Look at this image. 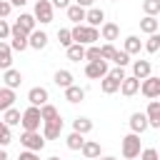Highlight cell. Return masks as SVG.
I'll use <instances>...</instances> for the list:
<instances>
[{
  "label": "cell",
  "instance_id": "obj_1",
  "mask_svg": "<svg viewBox=\"0 0 160 160\" xmlns=\"http://www.w3.org/2000/svg\"><path fill=\"white\" fill-rule=\"evenodd\" d=\"M70 35H72V42H80V45H92L95 40H100L98 28H90V25H75Z\"/></svg>",
  "mask_w": 160,
  "mask_h": 160
},
{
  "label": "cell",
  "instance_id": "obj_2",
  "mask_svg": "<svg viewBox=\"0 0 160 160\" xmlns=\"http://www.w3.org/2000/svg\"><path fill=\"white\" fill-rule=\"evenodd\" d=\"M20 145H22L25 150H35V152H40V150L45 148V138H42L38 130H25V132L20 135Z\"/></svg>",
  "mask_w": 160,
  "mask_h": 160
},
{
  "label": "cell",
  "instance_id": "obj_3",
  "mask_svg": "<svg viewBox=\"0 0 160 160\" xmlns=\"http://www.w3.org/2000/svg\"><path fill=\"white\" fill-rule=\"evenodd\" d=\"M140 155V135L138 132H130L122 138V158L125 160H132Z\"/></svg>",
  "mask_w": 160,
  "mask_h": 160
},
{
  "label": "cell",
  "instance_id": "obj_4",
  "mask_svg": "<svg viewBox=\"0 0 160 160\" xmlns=\"http://www.w3.org/2000/svg\"><path fill=\"white\" fill-rule=\"evenodd\" d=\"M20 122H22V128H25V130H38V128H40V122H42V118H40V108L30 105V108L20 115Z\"/></svg>",
  "mask_w": 160,
  "mask_h": 160
},
{
  "label": "cell",
  "instance_id": "obj_5",
  "mask_svg": "<svg viewBox=\"0 0 160 160\" xmlns=\"http://www.w3.org/2000/svg\"><path fill=\"white\" fill-rule=\"evenodd\" d=\"M140 92L145 95V98H160V78H155V75H148V78H142V82H140Z\"/></svg>",
  "mask_w": 160,
  "mask_h": 160
},
{
  "label": "cell",
  "instance_id": "obj_6",
  "mask_svg": "<svg viewBox=\"0 0 160 160\" xmlns=\"http://www.w3.org/2000/svg\"><path fill=\"white\" fill-rule=\"evenodd\" d=\"M60 132H62V118L60 115L52 120H42V138L45 140H55V138H60Z\"/></svg>",
  "mask_w": 160,
  "mask_h": 160
},
{
  "label": "cell",
  "instance_id": "obj_7",
  "mask_svg": "<svg viewBox=\"0 0 160 160\" xmlns=\"http://www.w3.org/2000/svg\"><path fill=\"white\" fill-rule=\"evenodd\" d=\"M10 38H12V42H10V50H20V52H22V50L28 48V32H25V30H22L18 22L10 28Z\"/></svg>",
  "mask_w": 160,
  "mask_h": 160
},
{
  "label": "cell",
  "instance_id": "obj_8",
  "mask_svg": "<svg viewBox=\"0 0 160 160\" xmlns=\"http://www.w3.org/2000/svg\"><path fill=\"white\" fill-rule=\"evenodd\" d=\"M85 75L90 80H100L108 75V60H95V62H88L85 65Z\"/></svg>",
  "mask_w": 160,
  "mask_h": 160
},
{
  "label": "cell",
  "instance_id": "obj_9",
  "mask_svg": "<svg viewBox=\"0 0 160 160\" xmlns=\"http://www.w3.org/2000/svg\"><path fill=\"white\" fill-rule=\"evenodd\" d=\"M32 18L40 20V22H52V5H50V0H38Z\"/></svg>",
  "mask_w": 160,
  "mask_h": 160
},
{
  "label": "cell",
  "instance_id": "obj_10",
  "mask_svg": "<svg viewBox=\"0 0 160 160\" xmlns=\"http://www.w3.org/2000/svg\"><path fill=\"white\" fill-rule=\"evenodd\" d=\"M145 118H148V128H160V100L152 98L148 110H145Z\"/></svg>",
  "mask_w": 160,
  "mask_h": 160
},
{
  "label": "cell",
  "instance_id": "obj_11",
  "mask_svg": "<svg viewBox=\"0 0 160 160\" xmlns=\"http://www.w3.org/2000/svg\"><path fill=\"white\" fill-rule=\"evenodd\" d=\"M118 90H120V92H122V95H125V98H132V95H135V92H138V90H140V80H138V78H135V75H130V78H128V75H125V78H122V82H120V88H118Z\"/></svg>",
  "mask_w": 160,
  "mask_h": 160
},
{
  "label": "cell",
  "instance_id": "obj_12",
  "mask_svg": "<svg viewBox=\"0 0 160 160\" xmlns=\"http://www.w3.org/2000/svg\"><path fill=\"white\" fill-rule=\"evenodd\" d=\"M48 45V35L42 30H32L28 32V48H35V50H42Z\"/></svg>",
  "mask_w": 160,
  "mask_h": 160
},
{
  "label": "cell",
  "instance_id": "obj_13",
  "mask_svg": "<svg viewBox=\"0 0 160 160\" xmlns=\"http://www.w3.org/2000/svg\"><path fill=\"white\" fill-rule=\"evenodd\" d=\"M2 80H5V88L15 90V88H20V85H22V72H20V70L8 68V70H5V75H2Z\"/></svg>",
  "mask_w": 160,
  "mask_h": 160
},
{
  "label": "cell",
  "instance_id": "obj_14",
  "mask_svg": "<svg viewBox=\"0 0 160 160\" xmlns=\"http://www.w3.org/2000/svg\"><path fill=\"white\" fill-rule=\"evenodd\" d=\"M48 90L45 88H32L30 92H28V100H30V105H35V108H40V105H45L48 102Z\"/></svg>",
  "mask_w": 160,
  "mask_h": 160
},
{
  "label": "cell",
  "instance_id": "obj_15",
  "mask_svg": "<svg viewBox=\"0 0 160 160\" xmlns=\"http://www.w3.org/2000/svg\"><path fill=\"white\" fill-rule=\"evenodd\" d=\"M130 130L138 132V135L148 130V118H145V112H132V115H130Z\"/></svg>",
  "mask_w": 160,
  "mask_h": 160
},
{
  "label": "cell",
  "instance_id": "obj_16",
  "mask_svg": "<svg viewBox=\"0 0 160 160\" xmlns=\"http://www.w3.org/2000/svg\"><path fill=\"white\" fill-rule=\"evenodd\" d=\"M85 20H88L90 28H98V25L105 22V12L100 8H90V10H85Z\"/></svg>",
  "mask_w": 160,
  "mask_h": 160
},
{
  "label": "cell",
  "instance_id": "obj_17",
  "mask_svg": "<svg viewBox=\"0 0 160 160\" xmlns=\"http://www.w3.org/2000/svg\"><path fill=\"white\" fill-rule=\"evenodd\" d=\"M150 72H152V65H150V60H135V62H132V75H135L138 80L148 78Z\"/></svg>",
  "mask_w": 160,
  "mask_h": 160
},
{
  "label": "cell",
  "instance_id": "obj_18",
  "mask_svg": "<svg viewBox=\"0 0 160 160\" xmlns=\"http://www.w3.org/2000/svg\"><path fill=\"white\" fill-rule=\"evenodd\" d=\"M65 52H68V60H72V62H80V60H85V45H80V42H72V45H68V48H65Z\"/></svg>",
  "mask_w": 160,
  "mask_h": 160
},
{
  "label": "cell",
  "instance_id": "obj_19",
  "mask_svg": "<svg viewBox=\"0 0 160 160\" xmlns=\"http://www.w3.org/2000/svg\"><path fill=\"white\" fill-rule=\"evenodd\" d=\"M158 28H160V20H158L155 15H145V18L140 20V30H142V32H148V35L158 32Z\"/></svg>",
  "mask_w": 160,
  "mask_h": 160
},
{
  "label": "cell",
  "instance_id": "obj_20",
  "mask_svg": "<svg viewBox=\"0 0 160 160\" xmlns=\"http://www.w3.org/2000/svg\"><path fill=\"white\" fill-rule=\"evenodd\" d=\"M80 150H82V155H85L88 160H95V158H100V142H95V140H85Z\"/></svg>",
  "mask_w": 160,
  "mask_h": 160
},
{
  "label": "cell",
  "instance_id": "obj_21",
  "mask_svg": "<svg viewBox=\"0 0 160 160\" xmlns=\"http://www.w3.org/2000/svg\"><path fill=\"white\" fill-rule=\"evenodd\" d=\"M100 35H102V40H118V35H120V28L115 25V22H102V28H100Z\"/></svg>",
  "mask_w": 160,
  "mask_h": 160
},
{
  "label": "cell",
  "instance_id": "obj_22",
  "mask_svg": "<svg viewBox=\"0 0 160 160\" xmlns=\"http://www.w3.org/2000/svg\"><path fill=\"white\" fill-rule=\"evenodd\" d=\"M82 98H85V90L80 85H68L65 88V100L68 102H80Z\"/></svg>",
  "mask_w": 160,
  "mask_h": 160
},
{
  "label": "cell",
  "instance_id": "obj_23",
  "mask_svg": "<svg viewBox=\"0 0 160 160\" xmlns=\"http://www.w3.org/2000/svg\"><path fill=\"white\" fill-rule=\"evenodd\" d=\"M12 65V50H10V45L8 42H2L0 40V68L2 70H8Z\"/></svg>",
  "mask_w": 160,
  "mask_h": 160
},
{
  "label": "cell",
  "instance_id": "obj_24",
  "mask_svg": "<svg viewBox=\"0 0 160 160\" xmlns=\"http://www.w3.org/2000/svg\"><path fill=\"white\" fill-rule=\"evenodd\" d=\"M12 102H15V90H10V88H0V110L12 108Z\"/></svg>",
  "mask_w": 160,
  "mask_h": 160
},
{
  "label": "cell",
  "instance_id": "obj_25",
  "mask_svg": "<svg viewBox=\"0 0 160 160\" xmlns=\"http://www.w3.org/2000/svg\"><path fill=\"white\" fill-rule=\"evenodd\" d=\"M52 80H55L58 88H68V85H72V72L70 70H58L52 75Z\"/></svg>",
  "mask_w": 160,
  "mask_h": 160
},
{
  "label": "cell",
  "instance_id": "obj_26",
  "mask_svg": "<svg viewBox=\"0 0 160 160\" xmlns=\"http://www.w3.org/2000/svg\"><path fill=\"white\" fill-rule=\"evenodd\" d=\"M102 82H100V90L105 92V95H112V92H118V88H120V82L115 80V78H110V75H105V78H100Z\"/></svg>",
  "mask_w": 160,
  "mask_h": 160
},
{
  "label": "cell",
  "instance_id": "obj_27",
  "mask_svg": "<svg viewBox=\"0 0 160 160\" xmlns=\"http://www.w3.org/2000/svg\"><path fill=\"white\" fill-rule=\"evenodd\" d=\"M65 10H68V18H70L75 25H80V20H85V8H80V5H68Z\"/></svg>",
  "mask_w": 160,
  "mask_h": 160
},
{
  "label": "cell",
  "instance_id": "obj_28",
  "mask_svg": "<svg viewBox=\"0 0 160 160\" xmlns=\"http://www.w3.org/2000/svg\"><path fill=\"white\" fill-rule=\"evenodd\" d=\"M140 48H142V42H140V38H138V35L125 38V52H128V55H138V52H140Z\"/></svg>",
  "mask_w": 160,
  "mask_h": 160
},
{
  "label": "cell",
  "instance_id": "obj_29",
  "mask_svg": "<svg viewBox=\"0 0 160 160\" xmlns=\"http://www.w3.org/2000/svg\"><path fill=\"white\" fill-rule=\"evenodd\" d=\"M72 130L80 132V135H85V132L92 130V120H88V118H75V120H72Z\"/></svg>",
  "mask_w": 160,
  "mask_h": 160
},
{
  "label": "cell",
  "instance_id": "obj_30",
  "mask_svg": "<svg viewBox=\"0 0 160 160\" xmlns=\"http://www.w3.org/2000/svg\"><path fill=\"white\" fill-rule=\"evenodd\" d=\"M35 22H38V20H35L32 15H28V12H22V15L18 18V25H20L25 32H32V30H35Z\"/></svg>",
  "mask_w": 160,
  "mask_h": 160
},
{
  "label": "cell",
  "instance_id": "obj_31",
  "mask_svg": "<svg viewBox=\"0 0 160 160\" xmlns=\"http://www.w3.org/2000/svg\"><path fill=\"white\" fill-rule=\"evenodd\" d=\"M65 142H68V148H70V150H80V148H82V142H85V138H82L80 132H75V130H72V132L68 135V140H65Z\"/></svg>",
  "mask_w": 160,
  "mask_h": 160
},
{
  "label": "cell",
  "instance_id": "obj_32",
  "mask_svg": "<svg viewBox=\"0 0 160 160\" xmlns=\"http://www.w3.org/2000/svg\"><path fill=\"white\" fill-rule=\"evenodd\" d=\"M58 115H60V112H58L55 105H50V102L40 105V118H42V120H52V118H58Z\"/></svg>",
  "mask_w": 160,
  "mask_h": 160
},
{
  "label": "cell",
  "instance_id": "obj_33",
  "mask_svg": "<svg viewBox=\"0 0 160 160\" xmlns=\"http://www.w3.org/2000/svg\"><path fill=\"white\" fill-rule=\"evenodd\" d=\"M2 112H5V118H2V122H5V125H18V122H20V110L8 108V110H2Z\"/></svg>",
  "mask_w": 160,
  "mask_h": 160
},
{
  "label": "cell",
  "instance_id": "obj_34",
  "mask_svg": "<svg viewBox=\"0 0 160 160\" xmlns=\"http://www.w3.org/2000/svg\"><path fill=\"white\" fill-rule=\"evenodd\" d=\"M58 40H60V45H62V48L72 45V35H70V28H60V30H58Z\"/></svg>",
  "mask_w": 160,
  "mask_h": 160
},
{
  "label": "cell",
  "instance_id": "obj_35",
  "mask_svg": "<svg viewBox=\"0 0 160 160\" xmlns=\"http://www.w3.org/2000/svg\"><path fill=\"white\" fill-rule=\"evenodd\" d=\"M145 50H148V52H158V50H160V35H158V32H152V35L148 38Z\"/></svg>",
  "mask_w": 160,
  "mask_h": 160
},
{
  "label": "cell",
  "instance_id": "obj_36",
  "mask_svg": "<svg viewBox=\"0 0 160 160\" xmlns=\"http://www.w3.org/2000/svg\"><path fill=\"white\" fill-rule=\"evenodd\" d=\"M112 62H115L118 68H125V65L130 62V55H128L125 50H115V55H112Z\"/></svg>",
  "mask_w": 160,
  "mask_h": 160
},
{
  "label": "cell",
  "instance_id": "obj_37",
  "mask_svg": "<svg viewBox=\"0 0 160 160\" xmlns=\"http://www.w3.org/2000/svg\"><path fill=\"white\" fill-rule=\"evenodd\" d=\"M142 10H145V15H158L160 12V0H145Z\"/></svg>",
  "mask_w": 160,
  "mask_h": 160
},
{
  "label": "cell",
  "instance_id": "obj_38",
  "mask_svg": "<svg viewBox=\"0 0 160 160\" xmlns=\"http://www.w3.org/2000/svg\"><path fill=\"white\" fill-rule=\"evenodd\" d=\"M85 60H88V62L102 60V58H100V48H98V45H90V48H85Z\"/></svg>",
  "mask_w": 160,
  "mask_h": 160
},
{
  "label": "cell",
  "instance_id": "obj_39",
  "mask_svg": "<svg viewBox=\"0 0 160 160\" xmlns=\"http://www.w3.org/2000/svg\"><path fill=\"white\" fill-rule=\"evenodd\" d=\"M10 140H12V135H10V125H5V122L0 120V145L5 148Z\"/></svg>",
  "mask_w": 160,
  "mask_h": 160
},
{
  "label": "cell",
  "instance_id": "obj_40",
  "mask_svg": "<svg viewBox=\"0 0 160 160\" xmlns=\"http://www.w3.org/2000/svg\"><path fill=\"white\" fill-rule=\"evenodd\" d=\"M140 160H160V155L155 148H145V150H140Z\"/></svg>",
  "mask_w": 160,
  "mask_h": 160
},
{
  "label": "cell",
  "instance_id": "obj_41",
  "mask_svg": "<svg viewBox=\"0 0 160 160\" xmlns=\"http://www.w3.org/2000/svg\"><path fill=\"white\" fill-rule=\"evenodd\" d=\"M112 55H115V48H112L110 42L100 48V58H102V60H112Z\"/></svg>",
  "mask_w": 160,
  "mask_h": 160
},
{
  "label": "cell",
  "instance_id": "obj_42",
  "mask_svg": "<svg viewBox=\"0 0 160 160\" xmlns=\"http://www.w3.org/2000/svg\"><path fill=\"white\" fill-rule=\"evenodd\" d=\"M108 75H110V78H115L118 82H122V78H125V70H122V68H115V70H108Z\"/></svg>",
  "mask_w": 160,
  "mask_h": 160
},
{
  "label": "cell",
  "instance_id": "obj_43",
  "mask_svg": "<svg viewBox=\"0 0 160 160\" xmlns=\"http://www.w3.org/2000/svg\"><path fill=\"white\" fill-rule=\"evenodd\" d=\"M5 38H10V25L0 18V40H5Z\"/></svg>",
  "mask_w": 160,
  "mask_h": 160
},
{
  "label": "cell",
  "instance_id": "obj_44",
  "mask_svg": "<svg viewBox=\"0 0 160 160\" xmlns=\"http://www.w3.org/2000/svg\"><path fill=\"white\" fill-rule=\"evenodd\" d=\"M10 10H12V5H10L8 0H0V18H8Z\"/></svg>",
  "mask_w": 160,
  "mask_h": 160
},
{
  "label": "cell",
  "instance_id": "obj_45",
  "mask_svg": "<svg viewBox=\"0 0 160 160\" xmlns=\"http://www.w3.org/2000/svg\"><path fill=\"white\" fill-rule=\"evenodd\" d=\"M18 160H40V155H38L35 150H25V152H20Z\"/></svg>",
  "mask_w": 160,
  "mask_h": 160
},
{
  "label": "cell",
  "instance_id": "obj_46",
  "mask_svg": "<svg viewBox=\"0 0 160 160\" xmlns=\"http://www.w3.org/2000/svg\"><path fill=\"white\" fill-rule=\"evenodd\" d=\"M50 5H52V8H62V10H65V8L70 5V0H52Z\"/></svg>",
  "mask_w": 160,
  "mask_h": 160
},
{
  "label": "cell",
  "instance_id": "obj_47",
  "mask_svg": "<svg viewBox=\"0 0 160 160\" xmlns=\"http://www.w3.org/2000/svg\"><path fill=\"white\" fill-rule=\"evenodd\" d=\"M95 0H75V5H80V8H90Z\"/></svg>",
  "mask_w": 160,
  "mask_h": 160
},
{
  "label": "cell",
  "instance_id": "obj_48",
  "mask_svg": "<svg viewBox=\"0 0 160 160\" xmlns=\"http://www.w3.org/2000/svg\"><path fill=\"white\" fill-rule=\"evenodd\" d=\"M8 2H10V5H18V8H22L28 0H8Z\"/></svg>",
  "mask_w": 160,
  "mask_h": 160
},
{
  "label": "cell",
  "instance_id": "obj_49",
  "mask_svg": "<svg viewBox=\"0 0 160 160\" xmlns=\"http://www.w3.org/2000/svg\"><path fill=\"white\" fill-rule=\"evenodd\" d=\"M0 160H8V152H5V148H0Z\"/></svg>",
  "mask_w": 160,
  "mask_h": 160
},
{
  "label": "cell",
  "instance_id": "obj_50",
  "mask_svg": "<svg viewBox=\"0 0 160 160\" xmlns=\"http://www.w3.org/2000/svg\"><path fill=\"white\" fill-rule=\"evenodd\" d=\"M48 160H60V158H58V155H52V158H48Z\"/></svg>",
  "mask_w": 160,
  "mask_h": 160
},
{
  "label": "cell",
  "instance_id": "obj_51",
  "mask_svg": "<svg viewBox=\"0 0 160 160\" xmlns=\"http://www.w3.org/2000/svg\"><path fill=\"white\" fill-rule=\"evenodd\" d=\"M102 160H118V158H102Z\"/></svg>",
  "mask_w": 160,
  "mask_h": 160
},
{
  "label": "cell",
  "instance_id": "obj_52",
  "mask_svg": "<svg viewBox=\"0 0 160 160\" xmlns=\"http://www.w3.org/2000/svg\"><path fill=\"white\" fill-rule=\"evenodd\" d=\"M110 2H118V0H110Z\"/></svg>",
  "mask_w": 160,
  "mask_h": 160
}]
</instances>
